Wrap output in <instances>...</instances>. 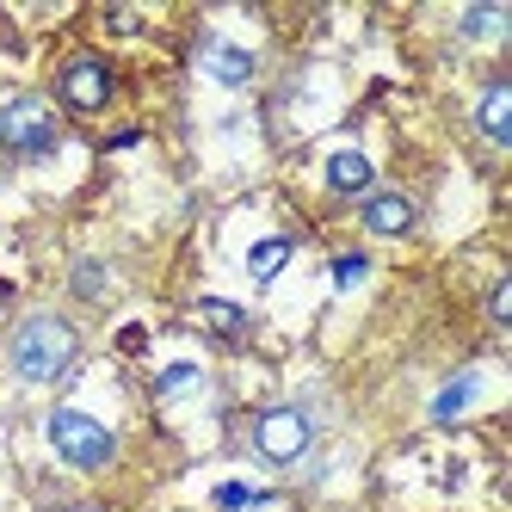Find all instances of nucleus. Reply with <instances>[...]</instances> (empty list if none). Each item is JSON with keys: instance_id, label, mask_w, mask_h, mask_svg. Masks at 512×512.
<instances>
[{"instance_id": "nucleus-6", "label": "nucleus", "mask_w": 512, "mask_h": 512, "mask_svg": "<svg viewBox=\"0 0 512 512\" xmlns=\"http://www.w3.org/2000/svg\"><path fill=\"white\" fill-rule=\"evenodd\" d=\"M364 229L371 235H408L414 229V198L408 192H364Z\"/></svg>"}, {"instance_id": "nucleus-17", "label": "nucleus", "mask_w": 512, "mask_h": 512, "mask_svg": "<svg viewBox=\"0 0 512 512\" xmlns=\"http://www.w3.org/2000/svg\"><path fill=\"white\" fill-rule=\"evenodd\" d=\"M99 290H105V266L81 260V266H75V297H99Z\"/></svg>"}, {"instance_id": "nucleus-11", "label": "nucleus", "mask_w": 512, "mask_h": 512, "mask_svg": "<svg viewBox=\"0 0 512 512\" xmlns=\"http://www.w3.org/2000/svg\"><path fill=\"white\" fill-rule=\"evenodd\" d=\"M284 260H290V241H284V235L260 241V247L247 253V272H253V284H272V278L284 272Z\"/></svg>"}, {"instance_id": "nucleus-12", "label": "nucleus", "mask_w": 512, "mask_h": 512, "mask_svg": "<svg viewBox=\"0 0 512 512\" xmlns=\"http://www.w3.org/2000/svg\"><path fill=\"white\" fill-rule=\"evenodd\" d=\"M198 315L216 327V334H247V315H241L235 303H223V297H204V303H198Z\"/></svg>"}, {"instance_id": "nucleus-10", "label": "nucleus", "mask_w": 512, "mask_h": 512, "mask_svg": "<svg viewBox=\"0 0 512 512\" xmlns=\"http://www.w3.org/2000/svg\"><path fill=\"white\" fill-rule=\"evenodd\" d=\"M475 395H482V377H475V371H463V377H451L445 389H438L432 395V420H457L463 408H469V401Z\"/></svg>"}, {"instance_id": "nucleus-14", "label": "nucleus", "mask_w": 512, "mask_h": 512, "mask_svg": "<svg viewBox=\"0 0 512 512\" xmlns=\"http://www.w3.org/2000/svg\"><path fill=\"white\" fill-rule=\"evenodd\" d=\"M488 31H500V7H475V13H463V38H488Z\"/></svg>"}, {"instance_id": "nucleus-1", "label": "nucleus", "mask_w": 512, "mask_h": 512, "mask_svg": "<svg viewBox=\"0 0 512 512\" xmlns=\"http://www.w3.org/2000/svg\"><path fill=\"white\" fill-rule=\"evenodd\" d=\"M81 358V334L62 315H25L7 340V364L25 383H62Z\"/></svg>"}, {"instance_id": "nucleus-5", "label": "nucleus", "mask_w": 512, "mask_h": 512, "mask_svg": "<svg viewBox=\"0 0 512 512\" xmlns=\"http://www.w3.org/2000/svg\"><path fill=\"white\" fill-rule=\"evenodd\" d=\"M56 93L68 112H105V99H112V68H105L99 56H68L62 75H56Z\"/></svg>"}, {"instance_id": "nucleus-8", "label": "nucleus", "mask_w": 512, "mask_h": 512, "mask_svg": "<svg viewBox=\"0 0 512 512\" xmlns=\"http://www.w3.org/2000/svg\"><path fill=\"white\" fill-rule=\"evenodd\" d=\"M475 124H482V136L500 142V149L512 142V87H506V81H494V87L482 93V105H475Z\"/></svg>"}, {"instance_id": "nucleus-2", "label": "nucleus", "mask_w": 512, "mask_h": 512, "mask_svg": "<svg viewBox=\"0 0 512 512\" xmlns=\"http://www.w3.org/2000/svg\"><path fill=\"white\" fill-rule=\"evenodd\" d=\"M56 112L38 99V93H7L0 99V149H13L25 161H44L56 155Z\"/></svg>"}, {"instance_id": "nucleus-13", "label": "nucleus", "mask_w": 512, "mask_h": 512, "mask_svg": "<svg viewBox=\"0 0 512 512\" xmlns=\"http://www.w3.org/2000/svg\"><path fill=\"white\" fill-rule=\"evenodd\" d=\"M247 506H272V500L253 494L247 482H223V488H216V512H247Z\"/></svg>"}, {"instance_id": "nucleus-4", "label": "nucleus", "mask_w": 512, "mask_h": 512, "mask_svg": "<svg viewBox=\"0 0 512 512\" xmlns=\"http://www.w3.org/2000/svg\"><path fill=\"white\" fill-rule=\"evenodd\" d=\"M50 445H56V457L68 469H105V463L118 457V438L105 432L99 420L75 414V408H56L50 414Z\"/></svg>"}, {"instance_id": "nucleus-9", "label": "nucleus", "mask_w": 512, "mask_h": 512, "mask_svg": "<svg viewBox=\"0 0 512 512\" xmlns=\"http://www.w3.org/2000/svg\"><path fill=\"white\" fill-rule=\"evenodd\" d=\"M204 68L223 87H247L253 81V50H241V44H204Z\"/></svg>"}, {"instance_id": "nucleus-15", "label": "nucleus", "mask_w": 512, "mask_h": 512, "mask_svg": "<svg viewBox=\"0 0 512 512\" xmlns=\"http://www.w3.org/2000/svg\"><path fill=\"white\" fill-rule=\"evenodd\" d=\"M198 383V364H173V371L155 377V395H173V389H192Z\"/></svg>"}, {"instance_id": "nucleus-7", "label": "nucleus", "mask_w": 512, "mask_h": 512, "mask_svg": "<svg viewBox=\"0 0 512 512\" xmlns=\"http://www.w3.org/2000/svg\"><path fill=\"white\" fill-rule=\"evenodd\" d=\"M327 186H334L340 198H364V192H371V161H364V149H334V155H327Z\"/></svg>"}, {"instance_id": "nucleus-3", "label": "nucleus", "mask_w": 512, "mask_h": 512, "mask_svg": "<svg viewBox=\"0 0 512 512\" xmlns=\"http://www.w3.org/2000/svg\"><path fill=\"white\" fill-rule=\"evenodd\" d=\"M315 445V420L303 408H266L260 420H253V457L272 463V469H290V463H303Z\"/></svg>"}, {"instance_id": "nucleus-16", "label": "nucleus", "mask_w": 512, "mask_h": 512, "mask_svg": "<svg viewBox=\"0 0 512 512\" xmlns=\"http://www.w3.org/2000/svg\"><path fill=\"white\" fill-rule=\"evenodd\" d=\"M364 272H371V260H364V253H340V260H334V284H340V290L358 284Z\"/></svg>"}, {"instance_id": "nucleus-18", "label": "nucleus", "mask_w": 512, "mask_h": 512, "mask_svg": "<svg viewBox=\"0 0 512 512\" xmlns=\"http://www.w3.org/2000/svg\"><path fill=\"white\" fill-rule=\"evenodd\" d=\"M488 321H512V284H494L488 290Z\"/></svg>"}]
</instances>
